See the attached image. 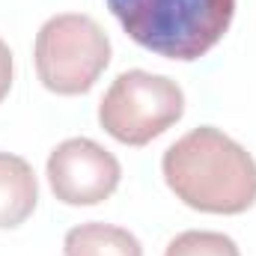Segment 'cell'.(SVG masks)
<instances>
[{"label":"cell","mask_w":256,"mask_h":256,"mask_svg":"<svg viewBox=\"0 0 256 256\" xmlns=\"http://www.w3.org/2000/svg\"><path fill=\"white\" fill-rule=\"evenodd\" d=\"M167 188L202 214H244L256 202L254 155L214 126L179 137L161 158Z\"/></svg>","instance_id":"cell-1"},{"label":"cell","mask_w":256,"mask_h":256,"mask_svg":"<svg viewBox=\"0 0 256 256\" xmlns=\"http://www.w3.org/2000/svg\"><path fill=\"white\" fill-rule=\"evenodd\" d=\"M120 27L140 48L194 63L230 30L236 0H104Z\"/></svg>","instance_id":"cell-2"},{"label":"cell","mask_w":256,"mask_h":256,"mask_svg":"<svg viewBox=\"0 0 256 256\" xmlns=\"http://www.w3.org/2000/svg\"><path fill=\"white\" fill-rule=\"evenodd\" d=\"M42 86L54 96H84L110 66V39L102 24L80 12L48 18L33 42Z\"/></svg>","instance_id":"cell-3"},{"label":"cell","mask_w":256,"mask_h":256,"mask_svg":"<svg viewBox=\"0 0 256 256\" xmlns=\"http://www.w3.org/2000/svg\"><path fill=\"white\" fill-rule=\"evenodd\" d=\"M185 116V92L167 74L128 68L98 102V126L122 146H146Z\"/></svg>","instance_id":"cell-4"},{"label":"cell","mask_w":256,"mask_h":256,"mask_svg":"<svg viewBox=\"0 0 256 256\" xmlns=\"http://www.w3.org/2000/svg\"><path fill=\"white\" fill-rule=\"evenodd\" d=\"M45 176L60 202L80 208L110 200L120 188L122 167L102 143L90 137H68L48 155Z\"/></svg>","instance_id":"cell-5"},{"label":"cell","mask_w":256,"mask_h":256,"mask_svg":"<svg viewBox=\"0 0 256 256\" xmlns=\"http://www.w3.org/2000/svg\"><path fill=\"white\" fill-rule=\"evenodd\" d=\"M39 206V182L33 167L12 152H0V230H15Z\"/></svg>","instance_id":"cell-6"},{"label":"cell","mask_w":256,"mask_h":256,"mask_svg":"<svg viewBox=\"0 0 256 256\" xmlns=\"http://www.w3.org/2000/svg\"><path fill=\"white\" fill-rule=\"evenodd\" d=\"M63 256H143V244L126 226L90 220L66 232Z\"/></svg>","instance_id":"cell-7"},{"label":"cell","mask_w":256,"mask_h":256,"mask_svg":"<svg viewBox=\"0 0 256 256\" xmlns=\"http://www.w3.org/2000/svg\"><path fill=\"white\" fill-rule=\"evenodd\" d=\"M164 256H242L238 244L224 236V232H212V230H188L179 232L170 244Z\"/></svg>","instance_id":"cell-8"},{"label":"cell","mask_w":256,"mask_h":256,"mask_svg":"<svg viewBox=\"0 0 256 256\" xmlns=\"http://www.w3.org/2000/svg\"><path fill=\"white\" fill-rule=\"evenodd\" d=\"M12 80H15V60H12L9 45L0 39V104L9 96V90H12Z\"/></svg>","instance_id":"cell-9"}]
</instances>
